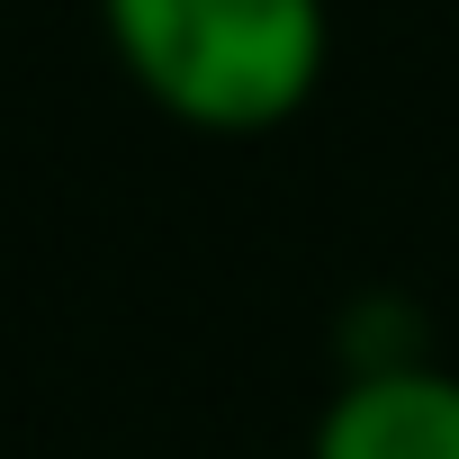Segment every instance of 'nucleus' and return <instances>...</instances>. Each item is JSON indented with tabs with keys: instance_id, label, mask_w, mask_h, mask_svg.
Instances as JSON below:
<instances>
[{
	"instance_id": "1",
	"label": "nucleus",
	"mask_w": 459,
	"mask_h": 459,
	"mask_svg": "<svg viewBox=\"0 0 459 459\" xmlns=\"http://www.w3.org/2000/svg\"><path fill=\"white\" fill-rule=\"evenodd\" d=\"M100 37L126 91L189 135L289 126L333 55L325 0H100Z\"/></svg>"
},
{
	"instance_id": "2",
	"label": "nucleus",
	"mask_w": 459,
	"mask_h": 459,
	"mask_svg": "<svg viewBox=\"0 0 459 459\" xmlns=\"http://www.w3.org/2000/svg\"><path fill=\"white\" fill-rule=\"evenodd\" d=\"M307 459H459V369L423 351L351 360L307 432Z\"/></svg>"
}]
</instances>
